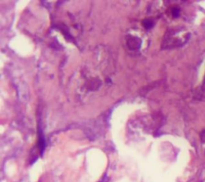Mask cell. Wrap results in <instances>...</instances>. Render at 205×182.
<instances>
[{
	"label": "cell",
	"instance_id": "1",
	"mask_svg": "<svg viewBox=\"0 0 205 182\" xmlns=\"http://www.w3.org/2000/svg\"><path fill=\"white\" fill-rule=\"evenodd\" d=\"M152 25V23L150 20H146V21L144 22V26H145L147 28L150 27Z\"/></svg>",
	"mask_w": 205,
	"mask_h": 182
},
{
	"label": "cell",
	"instance_id": "2",
	"mask_svg": "<svg viewBox=\"0 0 205 182\" xmlns=\"http://www.w3.org/2000/svg\"><path fill=\"white\" fill-rule=\"evenodd\" d=\"M179 12H180V11L178 10V9L175 8L173 10V15L174 16H177L178 15H179Z\"/></svg>",
	"mask_w": 205,
	"mask_h": 182
}]
</instances>
